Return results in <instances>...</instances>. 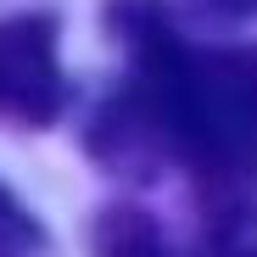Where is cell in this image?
Here are the masks:
<instances>
[{
	"instance_id": "2",
	"label": "cell",
	"mask_w": 257,
	"mask_h": 257,
	"mask_svg": "<svg viewBox=\"0 0 257 257\" xmlns=\"http://www.w3.org/2000/svg\"><path fill=\"white\" fill-rule=\"evenodd\" d=\"M67 101L56 62V17L23 12L0 17V117L6 123H51Z\"/></svg>"
},
{
	"instance_id": "6",
	"label": "cell",
	"mask_w": 257,
	"mask_h": 257,
	"mask_svg": "<svg viewBox=\"0 0 257 257\" xmlns=\"http://www.w3.org/2000/svg\"><path fill=\"white\" fill-rule=\"evenodd\" d=\"M196 12H212V17H251L257 0H190Z\"/></svg>"
},
{
	"instance_id": "5",
	"label": "cell",
	"mask_w": 257,
	"mask_h": 257,
	"mask_svg": "<svg viewBox=\"0 0 257 257\" xmlns=\"http://www.w3.org/2000/svg\"><path fill=\"white\" fill-rule=\"evenodd\" d=\"M212 257H257V207H240V212H229L218 224Z\"/></svg>"
},
{
	"instance_id": "1",
	"label": "cell",
	"mask_w": 257,
	"mask_h": 257,
	"mask_svg": "<svg viewBox=\"0 0 257 257\" xmlns=\"http://www.w3.org/2000/svg\"><path fill=\"white\" fill-rule=\"evenodd\" d=\"M128 84L112 95L95 151L128 162L140 146L179 157L201 185L257 174V45H185L157 6H112Z\"/></svg>"
},
{
	"instance_id": "3",
	"label": "cell",
	"mask_w": 257,
	"mask_h": 257,
	"mask_svg": "<svg viewBox=\"0 0 257 257\" xmlns=\"http://www.w3.org/2000/svg\"><path fill=\"white\" fill-rule=\"evenodd\" d=\"M90 251L95 257H174L162 229L151 224V212H140V207H106L95 218Z\"/></svg>"
},
{
	"instance_id": "4",
	"label": "cell",
	"mask_w": 257,
	"mask_h": 257,
	"mask_svg": "<svg viewBox=\"0 0 257 257\" xmlns=\"http://www.w3.org/2000/svg\"><path fill=\"white\" fill-rule=\"evenodd\" d=\"M0 257H45V229L6 185H0Z\"/></svg>"
}]
</instances>
